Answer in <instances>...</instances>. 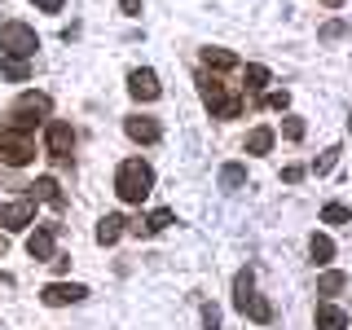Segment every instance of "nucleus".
<instances>
[{"label": "nucleus", "instance_id": "f257e3e1", "mask_svg": "<svg viewBox=\"0 0 352 330\" xmlns=\"http://www.w3.org/2000/svg\"><path fill=\"white\" fill-rule=\"evenodd\" d=\"M154 190V168L146 159H128V163H119V172H115V194L124 198V203H146Z\"/></svg>", "mask_w": 352, "mask_h": 330}, {"label": "nucleus", "instance_id": "f03ea898", "mask_svg": "<svg viewBox=\"0 0 352 330\" xmlns=\"http://www.w3.org/2000/svg\"><path fill=\"white\" fill-rule=\"evenodd\" d=\"M0 49H5V58L27 62V58H36L40 36L27 27V22H5V27H0Z\"/></svg>", "mask_w": 352, "mask_h": 330}, {"label": "nucleus", "instance_id": "7ed1b4c3", "mask_svg": "<svg viewBox=\"0 0 352 330\" xmlns=\"http://www.w3.org/2000/svg\"><path fill=\"white\" fill-rule=\"evenodd\" d=\"M198 93H203V102H207V110H212L216 119H238L242 115V97L225 93L212 75H198Z\"/></svg>", "mask_w": 352, "mask_h": 330}, {"label": "nucleus", "instance_id": "20e7f679", "mask_svg": "<svg viewBox=\"0 0 352 330\" xmlns=\"http://www.w3.org/2000/svg\"><path fill=\"white\" fill-rule=\"evenodd\" d=\"M49 106H53V102H49L44 93H22L18 106L9 110V128H14V132H31V128H36V119L49 115Z\"/></svg>", "mask_w": 352, "mask_h": 330}, {"label": "nucleus", "instance_id": "39448f33", "mask_svg": "<svg viewBox=\"0 0 352 330\" xmlns=\"http://www.w3.org/2000/svg\"><path fill=\"white\" fill-rule=\"evenodd\" d=\"M36 159V146H31L27 132H0V163H9V168H27V163Z\"/></svg>", "mask_w": 352, "mask_h": 330}, {"label": "nucleus", "instance_id": "423d86ee", "mask_svg": "<svg viewBox=\"0 0 352 330\" xmlns=\"http://www.w3.org/2000/svg\"><path fill=\"white\" fill-rule=\"evenodd\" d=\"M31 220H36V203L31 198H18V203H0V229H27Z\"/></svg>", "mask_w": 352, "mask_h": 330}, {"label": "nucleus", "instance_id": "0eeeda50", "mask_svg": "<svg viewBox=\"0 0 352 330\" xmlns=\"http://www.w3.org/2000/svg\"><path fill=\"white\" fill-rule=\"evenodd\" d=\"M40 300L49 304V308L80 304V300H88V286H80V282H53V286H44V291H40Z\"/></svg>", "mask_w": 352, "mask_h": 330}, {"label": "nucleus", "instance_id": "6e6552de", "mask_svg": "<svg viewBox=\"0 0 352 330\" xmlns=\"http://www.w3.org/2000/svg\"><path fill=\"white\" fill-rule=\"evenodd\" d=\"M44 146H49V154H53V159H66V154L75 150V132H71V124L53 119V124L44 128Z\"/></svg>", "mask_w": 352, "mask_h": 330}, {"label": "nucleus", "instance_id": "1a4fd4ad", "mask_svg": "<svg viewBox=\"0 0 352 330\" xmlns=\"http://www.w3.org/2000/svg\"><path fill=\"white\" fill-rule=\"evenodd\" d=\"M128 93L137 97V102H154V97L163 93V88H159V75H154L150 66H141V71H132V75H128Z\"/></svg>", "mask_w": 352, "mask_h": 330}, {"label": "nucleus", "instance_id": "9d476101", "mask_svg": "<svg viewBox=\"0 0 352 330\" xmlns=\"http://www.w3.org/2000/svg\"><path fill=\"white\" fill-rule=\"evenodd\" d=\"M124 132H128L132 141H141V146H154V141H159V119L132 115V119H124Z\"/></svg>", "mask_w": 352, "mask_h": 330}, {"label": "nucleus", "instance_id": "9b49d317", "mask_svg": "<svg viewBox=\"0 0 352 330\" xmlns=\"http://www.w3.org/2000/svg\"><path fill=\"white\" fill-rule=\"evenodd\" d=\"M53 238H58V225H40L36 234L27 238V251H31V260H53Z\"/></svg>", "mask_w": 352, "mask_h": 330}, {"label": "nucleus", "instance_id": "f8f14e48", "mask_svg": "<svg viewBox=\"0 0 352 330\" xmlns=\"http://www.w3.org/2000/svg\"><path fill=\"white\" fill-rule=\"evenodd\" d=\"M317 330H348V313L339 304H317Z\"/></svg>", "mask_w": 352, "mask_h": 330}, {"label": "nucleus", "instance_id": "ddd939ff", "mask_svg": "<svg viewBox=\"0 0 352 330\" xmlns=\"http://www.w3.org/2000/svg\"><path fill=\"white\" fill-rule=\"evenodd\" d=\"M124 225H128V220H124V216H115V212H110V216H102V220H97V242H102V247H110V242H119V234H124Z\"/></svg>", "mask_w": 352, "mask_h": 330}, {"label": "nucleus", "instance_id": "4468645a", "mask_svg": "<svg viewBox=\"0 0 352 330\" xmlns=\"http://www.w3.org/2000/svg\"><path fill=\"white\" fill-rule=\"evenodd\" d=\"M238 313H247L251 322H260V326H264V322H273V304H269V300H260V295H247V300L238 304Z\"/></svg>", "mask_w": 352, "mask_h": 330}, {"label": "nucleus", "instance_id": "2eb2a0df", "mask_svg": "<svg viewBox=\"0 0 352 330\" xmlns=\"http://www.w3.org/2000/svg\"><path fill=\"white\" fill-rule=\"evenodd\" d=\"M53 203V207H62V194H58V181H53V176H40L36 185H31V203Z\"/></svg>", "mask_w": 352, "mask_h": 330}, {"label": "nucleus", "instance_id": "dca6fc26", "mask_svg": "<svg viewBox=\"0 0 352 330\" xmlns=\"http://www.w3.org/2000/svg\"><path fill=\"white\" fill-rule=\"evenodd\" d=\"M344 286H348V273L330 269V273H322V278H317V295H339Z\"/></svg>", "mask_w": 352, "mask_h": 330}, {"label": "nucleus", "instance_id": "f3484780", "mask_svg": "<svg viewBox=\"0 0 352 330\" xmlns=\"http://www.w3.org/2000/svg\"><path fill=\"white\" fill-rule=\"evenodd\" d=\"M203 62L212 66V71H234V66H238V58L229 49H203Z\"/></svg>", "mask_w": 352, "mask_h": 330}, {"label": "nucleus", "instance_id": "a211bd4d", "mask_svg": "<svg viewBox=\"0 0 352 330\" xmlns=\"http://www.w3.org/2000/svg\"><path fill=\"white\" fill-rule=\"evenodd\" d=\"M269 150H273V128H251L247 154H269Z\"/></svg>", "mask_w": 352, "mask_h": 330}, {"label": "nucleus", "instance_id": "6ab92c4d", "mask_svg": "<svg viewBox=\"0 0 352 330\" xmlns=\"http://www.w3.org/2000/svg\"><path fill=\"white\" fill-rule=\"evenodd\" d=\"M220 185H225V190H242V185H247V168H242V163H225V168H220Z\"/></svg>", "mask_w": 352, "mask_h": 330}, {"label": "nucleus", "instance_id": "aec40b11", "mask_svg": "<svg viewBox=\"0 0 352 330\" xmlns=\"http://www.w3.org/2000/svg\"><path fill=\"white\" fill-rule=\"evenodd\" d=\"M168 225H172V212H168V207H159V212H150L137 229H146V234H163Z\"/></svg>", "mask_w": 352, "mask_h": 330}, {"label": "nucleus", "instance_id": "412c9836", "mask_svg": "<svg viewBox=\"0 0 352 330\" xmlns=\"http://www.w3.org/2000/svg\"><path fill=\"white\" fill-rule=\"evenodd\" d=\"M308 251H313V260H317V264H330V256H335V242H330L326 234H313Z\"/></svg>", "mask_w": 352, "mask_h": 330}, {"label": "nucleus", "instance_id": "4be33fe9", "mask_svg": "<svg viewBox=\"0 0 352 330\" xmlns=\"http://www.w3.org/2000/svg\"><path fill=\"white\" fill-rule=\"evenodd\" d=\"M0 71H5V80L22 84V80L31 75V66H27V62H18V58H0Z\"/></svg>", "mask_w": 352, "mask_h": 330}, {"label": "nucleus", "instance_id": "5701e85b", "mask_svg": "<svg viewBox=\"0 0 352 330\" xmlns=\"http://www.w3.org/2000/svg\"><path fill=\"white\" fill-rule=\"evenodd\" d=\"M322 220H326V225H348V220H352V207H344V203H326V207H322Z\"/></svg>", "mask_w": 352, "mask_h": 330}, {"label": "nucleus", "instance_id": "b1692460", "mask_svg": "<svg viewBox=\"0 0 352 330\" xmlns=\"http://www.w3.org/2000/svg\"><path fill=\"white\" fill-rule=\"evenodd\" d=\"M251 286H256V273H251V269H242L238 278H234V304L247 300V295H251Z\"/></svg>", "mask_w": 352, "mask_h": 330}, {"label": "nucleus", "instance_id": "393cba45", "mask_svg": "<svg viewBox=\"0 0 352 330\" xmlns=\"http://www.w3.org/2000/svg\"><path fill=\"white\" fill-rule=\"evenodd\" d=\"M322 40H344L348 36V22L344 18H330V22H322V31H317Z\"/></svg>", "mask_w": 352, "mask_h": 330}, {"label": "nucleus", "instance_id": "a878e982", "mask_svg": "<svg viewBox=\"0 0 352 330\" xmlns=\"http://www.w3.org/2000/svg\"><path fill=\"white\" fill-rule=\"evenodd\" d=\"M264 84H269V66H260V62H251L247 66V88H256V93H260V88Z\"/></svg>", "mask_w": 352, "mask_h": 330}, {"label": "nucleus", "instance_id": "bb28decb", "mask_svg": "<svg viewBox=\"0 0 352 330\" xmlns=\"http://www.w3.org/2000/svg\"><path fill=\"white\" fill-rule=\"evenodd\" d=\"M339 154H344V150H339V146H330V150L322 154V159H317V163H313V172H317V176H326V172H335V163H339Z\"/></svg>", "mask_w": 352, "mask_h": 330}, {"label": "nucleus", "instance_id": "cd10ccee", "mask_svg": "<svg viewBox=\"0 0 352 330\" xmlns=\"http://www.w3.org/2000/svg\"><path fill=\"white\" fill-rule=\"evenodd\" d=\"M282 137H286V141H300V137H304V119H295V115H291V119L282 124Z\"/></svg>", "mask_w": 352, "mask_h": 330}, {"label": "nucleus", "instance_id": "c85d7f7f", "mask_svg": "<svg viewBox=\"0 0 352 330\" xmlns=\"http://www.w3.org/2000/svg\"><path fill=\"white\" fill-rule=\"evenodd\" d=\"M203 326H207V330H220V308H216V304L203 308Z\"/></svg>", "mask_w": 352, "mask_h": 330}, {"label": "nucleus", "instance_id": "c756f323", "mask_svg": "<svg viewBox=\"0 0 352 330\" xmlns=\"http://www.w3.org/2000/svg\"><path fill=\"white\" fill-rule=\"evenodd\" d=\"M40 14H62V0H31Z\"/></svg>", "mask_w": 352, "mask_h": 330}, {"label": "nucleus", "instance_id": "7c9ffc66", "mask_svg": "<svg viewBox=\"0 0 352 330\" xmlns=\"http://www.w3.org/2000/svg\"><path fill=\"white\" fill-rule=\"evenodd\" d=\"M269 106L273 110H286V106H291V93H286V88H282V93H269Z\"/></svg>", "mask_w": 352, "mask_h": 330}, {"label": "nucleus", "instance_id": "2f4dec72", "mask_svg": "<svg viewBox=\"0 0 352 330\" xmlns=\"http://www.w3.org/2000/svg\"><path fill=\"white\" fill-rule=\"evenodd\" d=\"M119 5H124V9H128V14H132V18H137V14H141V0H119Z\"/></svg>", "mask_w": 352, "mask_h": 330}, {"label": "nucleus", "instance_id": "473e14b6", "mask_svg": "<svg viewBox=\"0 0 352 330\" xmlns=\"http://www.w3.org/2000/svg\"><path fill=\"white\" fill-rule=\"evenodd\" d=\"M322 5H326V9H339V5H344V0H322Z\"/></svg>", "mask_w": 352, "mask_h": 330}, {"label": "nucleus", "instance_id": "72a5a7b5", "mask_svg": "<svg viewBox=\"0 0 352 330\" xmlns=\"http://www.w3.org/2000/svg\"><path fill=\"white\" fill-rule=\"evenodd\" d=\"M0 286H14V278H9V273H0Z\"/></svg>", "mask_w": 352, "mask_h": 330}, {"label": "nucleus", "instance_id": "f704fd0d", "mask_svg": "<svg viewBox=\"0 0 352 330\" xmlns=\"http://www.w3.org/2000/svg\"><path fill=\"white\" fill-rule=\"evenodd\" d=\"M0 256H5V238H0Z\"/></svg>", "mask_w": 352, "mask_h": 330}, {"label": "nucleus", "instance_id": "c9c22d12", "mask_svg": "<svg viewBox=\"0 0 352 330\" xmlns=\"http://www.w3.org/2000/svg\"><path fill=\"white\" fill-rule=\"evenodd\" d=\"M348 132H352V119H348Z\"/></svg>", "mask_w": 352, "mask_h": 330}]
</instances>
